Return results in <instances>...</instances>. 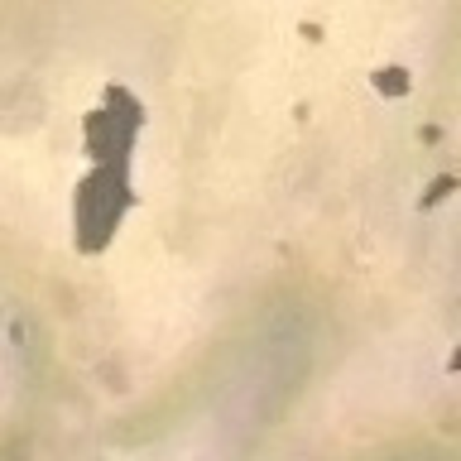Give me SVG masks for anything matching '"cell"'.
I'll use <instances>...</instances> for the list:
<instances>
[{"mask_svg": "<svg viewBox=\"0 0 461 461\" xmlns=\"http://www.w3.org/2000/svg\"><path fill=\"white\" fill-rule=\"evenodd\" d=\"M447 193H456V178H438V183L428 187V197H423V202H428V207H432V202H442Z\"/></svg>", "mask_w": 461, "mask_h": 461, "instance_id": "obj_2", "label": "cell"}, {"mask_svg": "<svg viewBox=\"0 0 461 461\" xmlns=\"http://www.w3.org/2000/svg\"><path fill=\"white\" fill-rule=\"evenodd\" d=\"M375 86H380V92H409V72L403 68H389V72H380V77H375Z\"/></svg>", "mask_w": 461, "mask_h": 461, "instance_id": "obj_1", "label": "cell"}]
</instances>
